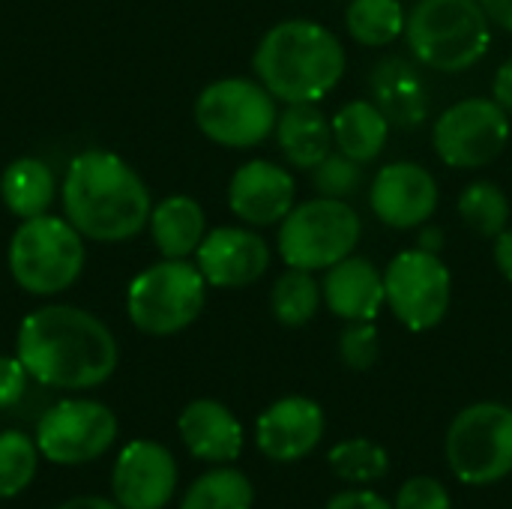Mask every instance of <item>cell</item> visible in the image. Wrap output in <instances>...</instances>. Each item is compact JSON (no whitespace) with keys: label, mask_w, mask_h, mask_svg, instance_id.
I'll list each match as a JSON object with an SVG mask.
<instances>
[{"label":"cell","mask_w":512,"mask_h":509,"mask_svg":"<svg viewBox=\"0 0 512 509\" xmlns=\"http://www.w3.org/2000/svg\"><path fill=\"white\" fill-rule=\"evenodd\" d=\"M207 303V279L186 258H162L138 273L126 294L129 321L147 336H174L198 321Z\"/></svg>","instance_id":"7"},{"label":"cell","mask_w":512,"mask_h":509,"mask_svg":"<svg viewBox=\"0 0 512 509\" xmlns=\"http://www.w3.org/2000/svg\"><path fill=\"white\" fill-rule=\"evenodd\" d=\"M495 267L507 282H512V228L495 237Z\"/></svg>","instance_id":"37"},{"label":"cell","mask_w":512,"mask_h":509,"mask_svg":"<svg viewBox=\"0 0 512 509\" xmlns=\"http://www.w3.org/2000/svg\"><path fill=\"white\" fill-rule=\"evenodd\" d=\"M321 300L324 294H321V282L315 279V273L297 270V267H288L273 282V291H270L273 318L285 327H306L318 315Z\"/></svg>","instance_id":"26"},{"label":"cell","mask_w":512,"mask_h":509,"mask_svg":"<svg viewBox=\"0 0 512 509\" xmlns=\"http://www.w3.org/2000/svg\"><path fill=\"white\" fill-rule=\"evenodd\" d=\"M396 509H453V504H450V492L441 486V480L411 477L396 495Z\"/></svg>","instance_id":"33"},{"label":"cell","mask_w":512,"mask_h":509,"mask_svg":"<svg viewBox=\"0 0 512 509\" xmlns=\"http://www.w3.org/2000/svg\"><path fill=\"white\" fill-rule=\"evenodd\" d=\"M444 246V231L441 228H432V225H420V243L417 249H426V252H441Z\"/></svg>","instance_id":"40"},{"label":"cell","mask_w":512,"mask_h":509,"mask_svg":"<svg viewBox=\"0 0 512 509\" xmlns=\"http://www.w3.org/2000/svg\"><path fill=\"white\" fill-rule=\"evenodd\" d=\"M15 357L42 387L93 390L114 375L120 348L96 315L54 303L21 321Z\"/></svg>","instance_id":"1"},{"label":"cell","mask_w":512,"mask_h":509,"mask_svg":"<svg viewBox=\"0 0 512 509\" xmlns=\"http://www.w3.org/2000/svg\"><path fill=\"white\" fill-rule=\"evenodd\" d=\"M0 198L18 219L42 216L54 201V174L42 159L21 156L0 174Z\"/></svg>","instance_id":"24"},{"label":"cell","mask_w":512,"mask_h":509,"mask_svg":"<svg viewBox=\"0 0 512 509\" xmlns=\"http://www.w3.org/2000/svg\"><path fill=\"white\" fill-rule=\"evenodd\" d=\"M39 456L36 438H27L15 429L0 432V501L21 495L33 483Z\"/></svg>","instance_id":"29"},{"label":"cell","mask_w":512,"mask_h":509,"mask_svg":"<svg viewBox=\"0 0 512 509\" xmlns=\"http://www.w3.org/2000/svg\"><path fill=\"white\" fill-rule=\"evenodd\" d=\"M333 123V144L339 153L357 162H375L387 141H390V120L372 99H354L336 111Z\"/></svg>","instance_id":"23"},{"label":"cell","mask_w":512,"mask_h":509,"mask_svg":"<svg viewBox=\"0 0 512 509\" xmlns=\"http://www.w3.org/2000/svg\"><path fill=\"white\" fill-rule=\"evenodd\" d=\"M117 414L93 399H63L36 426V447L54 465H87L117 441Z\"/></svg>","instance_id":"12"},{"label":"cell","mask_w":512,"mask_h":509,"mask_svg":"<svg viewBox=\"0 0 512 509\" xmlns=\"http://www.w3.org/2000/svg\"><path fill=\"white\" fill-rule=\"evenodd\" d=\"M309 177H312V186L318 195L348 201L351 195H357L363 189L366 171H363V162H357L345 153H330L309 171Z\"/></svg>","instance_id":"31"},{"label":"cell","mask_w":512,"mask_h":509,"mask_svg":"<svg viewBox=\"0 0 512 509\" xmlns=\"http://www.w3.org/2000/svg\"><path fill=\"white\" fill-rule=\"evenodd\" d=\"M492 99H495L507 114H512V57L498 66V72H495V78H492Z\"/></svg>","instance_id":"36"},{"label":"cell","mask_w":512,"mask_h":509,"mask_svg":"<svg viewBox=\"0 0 512 509\" xmlns=\"http://www.w3.org/2000/svg\"><path fill=\"white\" fill-rule=\"evenodd\" d=\"M480 6L486 9L492 24H498L507 33H512V0H480Z\"/></svg>","instance_id":"38"},{"label":"cell","mask_w":512,"mask_h":509,"mask_svg":"<svg viewBox=\"0 0 512 509\" xmlns=\"http://www.w3.org/2000/svg\"><path fill=\"white\" fill-rule=\"evenodd\" d=\"M327 509H396L393 504H387L381 495L375 492H366V489H354V492H342V495H333Z\"/></svg>","instance_id":"35"},{"label":"cell","mask_w":512,"mask_h":509,"mask_svg":"<svg viewBox=\"0 0 512 509\" xmlns=\"http://www.w3.org/2000/svg\"><path fill=\"white\" fill-rule=\"evenodd\" d=\"M327 459H330L333 474L348 480V483H375V480L387 477V471H390L387 450L369 438L342 441L330 450Z\"/></svg>","instance_id":"30"},{"label":"cell","mask_w":512,"mask_h":509,"mask_svg":"<svg viewBox=\"0 0 512 509\" xmlns=\"http://www.w3.org/2000/svg\"><path fill=\"white\" fill-rule=\"evenodd\" d=\"M324 438V411L306 396H285L273 402L255 423L258 450L273 462H297L309 456Z\"/></svg>","instance_id":"17"},{"label":"cell","mask_w":512,"mask_h":509,"mask_svg":"<svg viewBox=\"0 0 512 509\" xmlns=\"http://www.w3.org/2000/svg\"><path fill=\"white\" fill-rule=\"evenodd\" d=\"M297 204V180L270 159H249L228 183V207L249 228L279 225Z\"/></svg>","instance_id":"15"},{"label":"cell","mask_w":512,"mask_h":509,"mask_svg":"<svg viewBox=\"0 0 512 509\" xmlns=\"http://www.w3.org/2000/svg\"><path fill=\"white\" fill-rule=\"evenodd\" d=\"M459 216L465 219L468 228H474L480 237H498L501 231L510 228V198L507 192L492 183V180H474L462 189L459 201H456Z\"/></svg>","instance_id":"28"},{"label":"cell","mask_w":512,"mask_h":509,"mask_svg":"<svg viewBox=\"0 0 512 509\" xmlns=\"http://www.w3.org/2000/svg\"><path fill=\"white\" fill-rule=\"evenodd\" d=\"M57 509H123L117 501L108 498H96V495H81V498H69L66 504H60Z\"/></svg>","instance_id":"39"},{"label":"cell","mask_w":512,"mask_h":509,"mask_svg":"<svg viewBox=\"0 0 512 509\" xmlns=\"http://www.w3.org/2000/svg\"><path fill=\"white\" fill-rule=\"evenodd\" d=\"M27 369L18 357H0V411L12 408L27 390Z\"/></svg>","instance_id":"34"},{"label":"cell","mask_w":512,"mask_h":509,"mask_svg":"<svg viewBox=\"0 0 512 509\" xmlns=\"http://www.w3.org/2000/svg\"><path fill=\"white\" fill-rule=\"evenodd\" d=\"M381 354V336L375 321H348V327L339 336V357L348 369L366 372L378 363Z\"/></svg>","instance_id":"32"},{"label":"cell","mask_w":512,"mask_h":509,"mask_svg":"<svg viewBox=\"0 0 512 509\" xmlns=\"http://www.w3.org/2000/svg\"><path fill=\"white\" fill-rule=\"evenodd\" d=\"M276 120V96L252 78H219L195 99V123L219 147H258L276 132Z\"/></svg>","instance_id":"8"},{"label":"cell","mask_w":512,"mask_h":509,"mask_svg":"<svg viewBox=\"0 0 512 509\" xmlns=\"http://www.w3.org/2000/svg\"><path fill=\"white\" fill-rule=\"evenodd\" d=\"M84 240L69 219L33 216L21 219L9 240V273L15 285L33 297L66 291L84 270Z\"/></svg>","instance_id":"5"},{"label":"cell","mask_w":512,"mask_h":509,"mask_svg":"<svg viewBox=\"0 0 512 509\" xmlns=\"http://www.w3.org/2000/svg\"><path fill=\"white\" fill-rule=\"evenodd\" d=\"M321 294H324L327 309L345 324L375 321L381 306L387 303L384 273L369 258H357V255H348L339 264L324 270Z\"/></svg>","instance_id":"18"},{"label":"cell","mask_w":512,"mask_h":509,"mask_svg":"<svg viewBox=\"0 0 512 509\" xmlns=\"http://www.w3.org/2000/svg\"><path fill=\"white\" fill-rule=\"evenodd\" d=\"M360 234L363 222L348 201L318 195L294 204L279 222L276 249L288 267L318 273L354 255Z\"/></svg>","instance_id":"6"},{"label":"cell","mask_w":512,"mask_h":509,"mask_svg":"<svg viewBox=\"0 0 512 509\" xmlns=\"http://www.w3.org/2000/svg\"><path fill=\"white\" fill-rule=\"evenodd\" d=\"M255 489L246 474L219 465L201 474L183 495L180 509H252Z\"/></svg>","instance_id":"27"},{"label":"cell","mask_w":512,"mask_h":509,"mask_svg":"<svg viewBox=\"0 0 512 509\" xmlns=\"http://www.w3.org/2000/svg\"><path fill=\"white\" fill-rule=\"evenodd\" d=\"M447 462L465 486H489L512 471V408L477 402L447 432Z\"/></svg>","instance_id":"9"},{"label":"cell","mask_w":512,"mask_h":509,"mask_svg":"<svg viewBox=\"0 0 512 509\" xmlns=\"http://www.w3.org/2000/svg\"><path fill=\"white\" fill-rule=\"evenodd\" d=\"M510 114L489 96H471L450 105L432 126V147L450 168H483L510 144Z\"/></svg>","instance_id":"11"},{"label":"cell","mask_w":512,"mask_h":509,"mask_svg":"<svg viewBox=\"0 0 512 509\" xmlns=\"http://www.w3.org/2000/svg\"><path fill=\"white\" fill-rule=\"evenodd\" d=\"M438 180L417 162H390L369 183V207L375 219L396 231L426 225L438 210Z\"/></svg>","instance_id":"13"},{"label":"cell","mask_w":512,"mask_h":509,"mask_svg":"<svg viewBox=\"0 0 512 509\" xmlns=\"http://www.w3.org/2000/svg\"><path fill=\"white\" fill-rule=\"evenodd\" d=\"M384 291L396 321L411 333H426L447 318L453 276L441 255L426 249H408L387 264Z\"/></svg>","instance_id":"10"},{"label":"cell","mask_w":512,"mask_h":509,"mask_svg":"<svg viewBox=\"0 0 512 509\" xmlns=\"http://www.w3.org/2000/svg\"><path fill=\"white\" fill-rule=\"evenodd\" d=\"M186 450L210 465H231L243 453V426L216 399H195L177 420Z\"/></svg>","instance_id":"19"},{"label":"cell","mask_w":512,"mask_h":509,"mask_svg":"<svg viewBox=\"0 0 512 509\" xmlns=\"http://www.w3.org/2000/svg\"><path fill=\"white\" fill-rule=\"evenodd\" d=\"M150 234L162 258H189L207 234V216L189 195H171L150 210Z\"/></svg>","instance_id":"22"},{"label":"cell","mask_w":512,"mask_h":509,"mask_svg":"<svg viewBox=\"0 0 512 509\" xmlns=\"http://www.w3.org/2000/svg\"><path fill=\"white\" fill-rule=\"evenodd\" d=\"M252 69L279 102L297 105L330 96L348 69V57L330 27L309 18H288L261 36Z\"/></svg>","instance_id":"3"},{"label":"cell","mask_w":512,"mask_h":509,"mask_svg":"<svg viewBox=\"0 0 512 509\" xmlns=\"http://www.w3.org/2000/svg\"><path fill=\"white\" fill-rule=\"evenodd\" d=\"M408 51L429 69L459 75L492 45V21L480 0H417L405 21Z\"/></svg>","instance_id":"4"},{"label":"cell","mask_w":512,"mask_h":509,"mask_svg":"<svg viewBox=\"0 0 512 509\" xmlns=\"http://www.w3.org/2000/svg\"><path fill=\"white\" fill-rule=\"evenodd\" d=\"M111 492L123 509H165L177 492V462L159 441H129L114 462Z\"/></svg>","instance_id":"14"},{"label":"cell","mask_w":512,"mask_h":509,"mask_svg":"<svg viewBox=\"0 0 512 509\" xmlns=\"http://www.w3.org/2000/svg\"><path fill=\"white\" fill-rule=\"evenodd\" d=\"M408 12L399 0H351L345 9V30L366 48H387L405 36Z\"/></svg>","instance_id":"25"},{"label":"cell","mask_w":512,"mask_h":509,"mask_svg":"<svg viewBox=\"0 0 512 509\" xmlns=\"http://www.w3.org/2000/svg\"><path fill=\"white\" fill-rule=\"evenodd\" d=\"M372 102L393 126H420L429 114V96L420 72L402 57H384L369 75Z\"/></svg>","instance_id":"20"},{"label":"cell","mask_w":512,"mask_h":509,"mask_svg":"<svg viewBox=\"0 0 512 509\" xmlns=\"http://www.w3.org/2000/svg\"><path fill=\"white\" fill-rule=\"evenodd\" d=\"M195 264L213 288H246L270 267V246L252 228L222 225L204 234Z\"/></svg>","instance_id":"16"},{"label":"cell","mask_w":512,"mask_h":509,"mask_svg":"<svg viewBox=\"0 0 512 509\" xmlns=\"http://www.w3.org/2000/svg\"><path fill=\"white\" fill-rule=\"evenodd\" d=\"M276 144L291 168L312 171L333 150V123L318 102L288 105L276 120Z\"/></svg>","instance_id":"21"},{"label":"cell","mask_w":512,"mask_h":509,"mask_svg":"<svg viewBox=\"0 0 512 509\" xmlns=\"http://www.w3.org/2000/svg\"><path fill=\"white\" fill-rule=\"evenodd\" d=\"M63 210L81 237L123 243L150 222V192L138 171L111 150H84L69 162Z\"/></svg>","instance_id":"2"}]
</instances>
